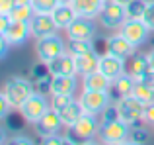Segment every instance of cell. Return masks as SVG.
<instances>
[{"instance_id":"6da1fadb","label":"cell","mask_w":154,"mask_h":145,"mask_svg":"<svg viewBox=\"0 0 154 145\" xmlns=\"http://www.w3.org/2000/svg\"><path fill=\"white\" fill-rule=\"evenodd\" d=\"M131 127L127 122L119 118V116H113L111 120L105 118L100 126V139H102L103 145H119L123 141H127L131 137Z\"/></svg>"},{"instance_id":"7a4b0ae2","label":"cell","mask_w":154,"mask_h":145,"mask_svg":"<svg viewBox=\"0 0 154 145\" xmlns=\"http://www.w3.org/2000/svg\"><path fill=\"white\" fill-rule=\"evenodd\" d=\"M33 92H35V88L29 80L22 79V76H12V79H8L6 82H4L0 94L6 96L8 102L12 104V108H20Z\"/></svg>"},{"instance_id":"3957f363","label":"cell","mask_w":154,"mask_h":145,"mask_svg":"<svg viewBox=\"0 0 154 145\" xmlns=\"http://www.w3.org/2000/svg\"><path fill=\"white\" fill-rule=\"evenodd\" d=\"M100 126H102V124L98 122V116L84 114L74 126L68 127V137H70L74 143H78V145L88 143L100 134Z\"/></svg>"},{"instance_id":"277c9868","label":"cell","mask_w":154,"mask_h":145,"mask_svg":"<svg viewBox=\"0 0 154 145\" xmlns=\"http://www.w3.org/2000/svg\"><path fill=\"white\" fill-rule=\"evenodd\" d=\"M115 108H117V116L123 122H127L129 126H137V124L144 122V104L140 100H137L135 96L119 98Z\"/></svg>"},{"instance_id":"5b68a950","label":"cell","mask_w":154,"mask_h":145,"mask_svg":"<svg viewBox=\"0 0 154 145\" xmlns=\"http://www.w3.org/2000/svg\"><path fill=\"white\" fill-rule=\"evenodd\" d=\"M49 108H51V102H47L45 96L39 94V92H33L18 110H20V114H22V118L26 120V122L35 124L37 120H41L43 116L49 112Z\"/></svg>"},{"instance_id":"8992f818","label":"cell","mask_w":154,"mask_h":145,"mask_svg":"<svg viewBox=\"0 0 154 145\" xmlns=\"http://www.w3.org/2000/svg\"><path fill=\"white\" fill-rule=\"evenodd\" d=\"M35 53H37L39 61L47 65L49 61L66 53V47H64L63 39L55 34V35H49V37H43V39H35Z\"/></svg>"},{"instance_id":"52a82bcc","label":"cell","mask_w":154,"mask_h":145,"mask_svg":"<svg viewBox=\"0 0 154 145\" xmlns=\"http://www.w3.org/2000/svg\"><path fill=\"white\" fill-rule=\"evenodd\" d=\"M80 104H82L84 112L92 116H102L111 104V96L109 92H98V90H84L78 96Z\"/></svg>"},{"instance_id":"ba28073f","label":"cell","mask_w":154,"mask_h":145,"mask_svg":"<svg viewBox=\"0 0 154 145\" xmlns=\"http://www.w3.org/2000/svg\"><path fill=\"white\" fill-rule=\"evenodd\" d=\"M66 37H68V41H94V37H96L94 20L78 16L66 27Z\"/></svg>"},{"instance_id":"9c48e42d","label":"cell","mask_w":154,"mask_h":145,"mask_svg":"<svg viewBox=\"0 0 154 145\" xmlns=\"http://www.w3.org/2000/svg\"><path fill=\"white\" fill-rule=\"evenodd\" d=\"M150 31L152 30L143 22V20H127V22L119 27V34L125 35V37H127L135 47H140V45H143V43L148 39Z\"/></svg>"},{"instance_id":"30bf717a","label":"cell","mask_w":154,"mask_h":145,"mask_svg":"<svg viewBox=\"0 0 154 145\" xmlns=\"http://www.w3.org/2000/svg\"><path fill=\"white\" fill-rule=\"evenodd\" d=\"M98 18H100V24H102L103 27L113 30V27L123 26L129 20V16H127V8L125 6H121V4H117V2H109V4H105V8L102 10V14H100Z\"/></svg>"},{"instance_id":"8fae6325","label":"cell","mask_w":154,"mask_h":145,"mask_svg":"<svg viewBox=\"0 0 154 145\" xmlns=\"http://www.w3.org/2000/svg\"><path fill=\"white\" fill-rule=\"evenodd\" d=\"M33 126H35V134L43 139V137H49V135H57V134H59V130L63 127V120H60L59 112L53 110V108H49V112H47L41 120H37Z\"/></svg>"},{"instance_id":"7c38bea8","label":"cell","mask_w":154,"mask_h":145,"mask_svg":"<svg viewBox=\"0 0 154 145\" xmlns=\"http://www.w3.org/2000/svg\"><path fill=\"white\" fill-rule=\"evenodd\" d=\"M29 26H31V37L35 39L49 37V35H55L59 31L51 14H35L33 20L29 22Z\"/></svg>"},{"instance_id":"4fadbf2b","label":"cell","mask_w":154,"mask_h":145,"mask_svg":"<svg viewBox=\"0 0 154 145\" xmlns=\"http://www.w3.org/2000/svg\"><path fill=\"white\" fill-rule=\"evenodd\" d=\"M135 49H137V47L133 45L125 35H121V34L111 35V37L107 39V53L115 55V57L123 59V61L131 59L133 55H135Z\"/></svg>"},{"instance_id":"5bb4252c","label":"cell","mask_w":154,"mask_h":145,"mask_svg":"<svg viewBox=\"0 0 154 145\" xmlns=\"http://www.w3.org/2000/svg\"><path fill=\"white\" fill-rule=\"evenodd\" d=\"M47 71H49L51 76H55V75H72V76H76L78 75L76 59H74L72 53H64V55H60V57L49 61L47 63Z\"/></svg>"},{"instance_id":"9a60e30c","label":"cell","mask_w":154,"mask_h":145,"mask_svg":"<svg viewBox=\"0 0 154 145\" xmlns=\"http://www.w3.org/2000/svg\"><path fill=\"white\" fill-rule=\"evenodd\" d=\"M0 37H6L12 47H20L23 43H27V39L31 37V26H29V22H14L12 20L10 30L4 35H0Z\"/></svg>"},{"instance_id":"2e32d148","label":"cell","mask_w":154,"mask_h":145,"mask_svg":"<svg viewBox=\"0 0 154 145\" xmlns=\"http://www.w3.org/2000/svg\"><path fill=\"white\" fill-rule=\"evenodd\" d=\"M98 71H102L107 79L115 80L117 76H121L125 72V61H123V59H119V57H115V55H111V53H105V55L100 57Z\"/></svg>"},{"instance_id":"e0dca14e","label":"cell","mask_w":154,"mask_h":145,"mask_svg":"<svg viewBox=\"0 0 154 145\" xmlns=\"http://www.w3.org/2000/svg\"><path fill=\"white\" fill-rule=\"evenodd\" d=\"M74 8L76 16H82V18H98L102 14V10L105 8L103 0H72L70 4Z\"/></svg>"},{"instance_id":"ac0fdd59","label":"cell","mask_w":154,"mask_h":145,"mask_svg":"<svg viewBox=\"0 0 154 145\" xmlns=\"http://www.w3.org/2000/svg\"><path fill=\"white\" fill-rule=\"evenodd\" d=\"M76 79L72 75H55L49 80V92L53 94H74Z\"/></svg>"},{"instance_id":"d6986e66","label":"cell","mask_w":154,"mask_h":145,"mask_svg":"<svg viewBox=\"0 0 154 145\" xmlns=\"http://www.w3.org/2000/svg\"><path fill=\"white\" fill-rule=\"evenodd\" d=\"M113 80L107 79L102 71H94L90 75H84L82 79V88L84 90H98V92H109Z\"/></svg>"},{"instance_id":"ffe728a7","label":"cell","mask_w":154,"mask_h":145,"mask_svg":"<svg viewBox=\"0 0 154 145\" xmlns=\"http://www.w3.org/2000/svg\"><path fill=\"white\" fill-rule=\"evenodd\" d=\"M51 16H53V20H55V24H57L59 30H66V27L78 18L76 12H74V8H72L70 4H59V6L51 12Z\"/></svg>"},{"instance_id":"44dd1931","label":"cell","mask_w":154,"mask_h":145,"mask_svg":"<svg viewBox=\"0 0 154 145\" xmlns=\"http://www.w3.org/2000/svg\"><path fill=\"white\" fill-rule=\"evenodd\" d=\"M76 69H78V75H90V72L98 71L100 67V55L94 51H88V53L84 55H76Z\"/></svg>"},{"instance_id":"7402d4cb","label":"cell","mask_w":154,"mask_h":145,"mask_svg":"<svg viewBox=\"0 0 154 145\" xmlns=\"http://www.w3.org/2000/svg\"><path fill=\"white\" fill-rule=\"evenodd\" d=\"M84 114H86V112H84V108H82V104H80V100H78V98H74L66 108H64L63 112H60V120H63V126H64V127L74 126V124L78 122V120L82 118Z\"/></svg>"},{"instance_id":"603a6c76","label":"cell","mask_w":154,"mask_h":145,"mask_svg":"<svg viewBox=\"0 0 154 145\" xmlns=\"http://www.w3.org/2000/svg\"><path fill=\"white\" fill-rule=\"evenodd\" d=\"M150 69V61H148V55H133L131 61H129V75L135 80H140V76Z\"/></svg>"},{"instance_id":"cb8c5ba5","label":"cell","mask_w":154,"mask_h":145,"mask_svg":"<svg viewBox=\"0 0 154 145\" xmlns=\"http://www.w3.org/2000/svg\"><path fill=\"white\" fill-rule=\"evenodd\" d=\"M135 84H137V80L133 79L129 72H123L121 76H117V79L113 80L111 88H115V92L119 94V98H125V96H133Z\"/></svg>"},{"instance_id":"d4e9b609","label":"cell","mask_w":154,"mask_h":145,"mask_svg":"<svg viewBox=\"0 0 154 145\" xmlns=\"http://www.w3.org/2000/svg\"><path fill=\"white\" fill-rule=\"evenodd\" d=\"M8 16H10L14 22H31L33 16H35V10H33L31 4H16Z\"/></svg>"},{"instance_id":"484cf974","label":"cell","mask_w":154,"mask_h":145,"mask_svg":"<svg viewBox=\"0 0 154 145\" xmlns=\"http://www.w3.org/2000/svg\"><path fill=\"white\" fill-rule=\"evenodd\" d=\"M133 96H135L137 100H140L144 106H148V104L154 102V88H150V86H146L144 82H139V80H137L135 90H133Z\"/></svg>"},{"instance_id":"4316f807","label":"cell","mask_w":154,"mask_h":145,"mask_svg":"<svg viewBox=\"0 0 154 145\" xmlns=\"http://www.w3.org/2000/svg\"><path fill=\"white\" fill-rule=\"evenodd\" d=\"M148 0H131L127 4V16L129 20H143L144 10H146Z\"/></svg>"},{"instance_id":"83f0119b","label":"cell","mask_w":154,"mask_h":145,"mask_svg":"<svg viewBox=\"0 0 154 145\" xmlns=\"http://www.w3.org/2000/svg\"><path fill=\"white\" fill-rule=\"evenodd\" d=\"M72 100H74V94H53L51 96V108L60 114V112H63Z\"/></svg>"},{"instance_id":"f1b7e54d","label":"cell","mask_w":154,"mask_h":145,"mask_svg":"<svg viewBox=\"0 0 154 145\" xmlns=\"http://www.w3.org/2000/svg\"><path fill=\"white\" fill-rule=\"evenodd\" d=\"M31 6H33L35 14H51L59 2L57 0H31Z\"/></svg>"},{"instance_id":"f546056e","label":"cell","mask_w":154,"mask_h":145,"mask_svg":"<svg viewBox=\"0 0 154 145\" xmlns=\"http://www.w3.org/2000/svg\"><path fill=\"white\" fill-rule=\"evenodd\" d=\"M88 51H94V41H70L68 45V53L76 55H84Z\"/></svg>"},{"instance_id":"4dcf8cb0","label":"cell","mask_w":154,"mask_h":145,"mask_svg":"<svg viewBox=\"0 0 154 145\" xmlns=\"http://www.w3.org/2000/svg\"><path fill=\"white\" fill-rule=\"evenodd\" d=\"M143 22L154 31V0H148L146 10H144V16H143Z\"/></svg>"},{"instance_id":"1f68e13d","label":"cell","mask_w":154,"mask_h":145,"mask_svg":"<svg viewBox=\"0 0 154 145\" xmlns=\"http://www.w3.org/2000/svg\"><path fill=\"white\" fill-rule=\"evenodd\" d=\"M4 145H35V143L31 141L27 135H14V137L6 139V141H4Z\"/></svg>"},{"instance_id":"d6a6232c","label":"cell","mask_w":154,"mask_h":145,"mask_svg":"<svg viewBox=\"0 0 154 145\" xmlns=\"http://www.w3.org/2000/svg\"><path fill=\"white\" fill-rule=\"evenodd\" d=\"M41 145H64V137L60 135H49V137H43Z\"/></svg>"},{"instance_id":"836d02e7","label":"cell","mask_w":154,"mask_h":145,"mask_svg":"<svg viewBox=\"0 0 154 145\" xmlns=\"http://www.w3.org/2000/svg\"><path fill=\"white\" fill-rule=\"evenodd\" d=\"M139 82H144L146 86L154 88V69H148V71L144 72L143 76H140V80H139Z\"/></svg>"},{"instance_id":"e575fe53","label":"cell","mask_w":154,"mask_h":145,"mask_svg":"<svg viewBox=\"0 0 154 145\" xmlns=\"http://www.w3.org/2000/svg\"><path fill=\"white\" fill-rule=\"evenodd\" d=\"M10 108H12V104L8 102V98L4 94H0V118H6V114H8Z\"/></svg>"},{"instance_id":"d590c367","label":"cell","mask_w":154,"mask_h":145,"mask_svg":"<svg viewBox=\"0 0 154 145\" xmlns=\"http://www.w3.org/2000/svg\"><path fill=\"white\" fill-rule=\"evenodd\" d=\"M144 122L154 126V102L148 104V106H144Z\"/></svg>"},{"instance_id":"8d00e7d4","label":"cell","mask_w":154,"mask_h":145,"mask_svg":"<svg viewBox=\"0 0 154 145\" xmlns=\"http://www.w3.org/2000/svg\"><path fill=\"white\" fill-rule=\"evenodd\" d=\"M10 47H12V45H10V41H8L6 37H2V49H0V57H2V59L8 55V49H10Z\"/></svg>"},{"instance_id":"74e56055","label":"cell","mask_w":154,"mask_h":145,"mask_svg":"<svg viewBox=\"0 0 154 145\" xmlns=\"http://www.w3.org/2000/svg\"><path fill=\"white\" fill-rule=\"evenodd\" d=\"M133 137H135V141H139V143H144V141H146V134H144V131H135V134H133Z\"/></svg>"},{"instance_id":"f35d334b","label":"cell","mask_w":154,"mask_h":145,"mask_svg":"<svg viewBox=\"0 0 154 145\" xmlns=\"http://www.w3.org/2000/svg\"><path fill=\"white\" fill-rule=\"evenodd\" d=\"M119 145H143V143L135 141V139H127V141H123V143H119Z\"/></svg>"},{"instance_id":"ab89813d","label":"cell","mask_w":154,"mask_h":145,"mask_svg":"<svg viewBox=\"0 0 154 145\" xmlns=\"http://www.w3.org/2000/svg\"><path fill=\"white\" fill-rule=\"evenodd\" d=\"M148 61H150V69H154V49L148 53Z\"/></svg>"},{"instance_id":"60d3db41","label":"cell","mask_w":154,"mask_h":145,"mask_svg":"<svg viewBox=\"0 0 154 145\" xmlns=\"http://www.w3.org/2000/svg\"><path fill=\"white\" fill-rule=\"evenodd\" d=\"M113 2H117V4H121V6H125V8H127V4L131 2V0H113Z\"/></svg>"},{"instance_id":"b9f144b4","label":"cell","mask_w":154,"mask_h":145,"mask_svg":"<svg viewBox=\"0 0 154 145\" xmlns=\"http://www.w3.org/2000/svg\"><path fill=\"white\" fill-rule=\"evenodd\" d=\"M16 4H31V0H14Z\"/></svg>"},{"instance_id":"7bdbcfd3","label":"cell","mask_w":154,"mask_h":145,"mask_svg":"<svg viewBox=\"0 0 154 145\" xmlns=\"http://www.w3.org/2000/svg\"><path fill=\"white\" fill-rule=\"evenodd\" d=\"M59 4H72V0H57Z\"/></svg>"},{"instance_id":"ee69618b","label":"cell","mask_w":154,"mask_h":145,"mask_svg":"<svg viewBox=\"0 0 154 145\" xmlns=\"http://www.w3.org/2000/svg\"><path fill=\"white\" fill-rule=\"evenodd\" d=\"M82 145H100V143H94V141H88V143H82ZM103 145V143H102Z\"/></svg>"},{"instance_id":"f6af8a7d","label":"cell","mask_w":154,"mask_h":145,"mask_svg":"<svg viewBox=\"0 0 154 145\" xmlns=\"http://www.w3.org/2000/svg\"><path fill=\"white\" fill-rule=\"evenodd\" d=\"M103 2H105V4H109V2H113V0H103Z\"/></svg>"}]
</instances>
